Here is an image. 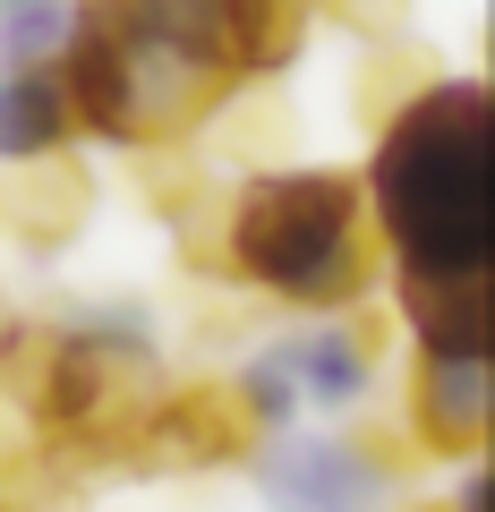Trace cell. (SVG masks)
<instances>
[{
    "label": "cell",
    "instance_id": "obj_1",
    "mask_svg": "<svg viewBox=\"0 0 495 512\" xmlns=\"http://www.w3.org/2000/svg\"><path fill=\"white\" fill-rule=\"evenodd\" d=\"M359 197H376L402 291H453L487 282L495 256V128H487V86H427L410 111L385 128L376 171Z\"/></svg>",
    "mask_w": 495,
    "mask_h": 512
},
{
    "label": "cell",
    "instance_id": "obj_2",
    "mask_svg": "<svg viewBox=\"0 0 495 512\" xmlns=\"http://www.w3.org/2000/svg\"><path fill=\"white\" fill-rule=\"evenodd\" d=\"M231 274L291 308H350L367 291V197L350 171H265L231 205Z\"/></svg>",
    "mask_w": 495,
    "mask_h": 512
},
{
    "label": "cell",
    "instance_id": "obj_3",
    "mask_svg": "<svg viewBox=\"0 0 495 512\" xmlns=\"http://www.w3.org/2000/svg\"><path fill=\"white\" fill-rule=\"evenodd\" d=\"M77 26L180 52L197 69H214L222 86H239V77H257V69H282L299 52L291 0H86Z\"/></svg>",
    "mask_w": 495,
    "mask_h": 512
},
{
    "label": "cell",
    "instance_id": "obj_4",
    "mask_svg": "<svg viewBox=\"0 0 495 512\" xmlns=\"http://www.w3.org/2000/svg\"><path fill=\"white\" fill-rule=\"evenodd\" d=\"M367 376H376V342L359 325H325V333H299V342L265 350L231 393L248 402L257 427H291L299 410H350L367 393Z\"/></svg>",
    "mask_w": 495,
    "mask_h": 512
},
{
    "label": "cell",
    "instance_id": "obj_5",
    "mask_svg": "<svg viewBox=\"0 0 495 512\" xmlns=\"http://www.w3.org/2000/svg\"><path fill=\"white\" fill-rule=\"evenodd\" d=\"M257 487L274 512H376L385 504V470L359 444H333V436H274L257 453Z\"/></svg>",
    "mask_w": 495,
    "mask_h": 512
},
{
    "label": "cell",
    "instance_id": "obj_6",
    "mask_svg": "<svg viewBox=\"0 0 495 512\" xmlns=\"http://www.w3.org/2000/svg\"><path fill=\"white\" fill-rule=\"evenodd\" d=\"M257 444V419L231 384H197V393H171V402L146 410L137 427V453L146 461H171V470H205V461H231Z\"/></svg>",
    "mask_w": 495,
    "mask_h": 512
},
{
    "label": "cell",
    "instance_id": "obj_7",
    "mask_svg": "<svg viewBox=\"0 0 495 512\" xmlns=\"http://www.w3.org/2000/svg\"><path fill=\"white\" fill-rule=\"evenodd\" d=\"M419 436L436 453H478L487 444V419H495V384H487V359H419Z\"/></svg>",
    "mask_w": 495,
    "mask_h": 512
},
{
    "label": "cell",
    "instance_id": "obj_8",
    "mask_svg": "<svg viewBox=\"0 0 495 512\" xmlns=\"http://www.w3.org/2000/svg\"><path fill=\"white\" fill-rule=\"evenodd\" d=\"M69 94H60V69H9L0 77V163H43V154L69 146Z\"/></svg>",
    "mask_w": 495,
    "mask_h": 512
},
{
    "label": "cell",
    "instance_id": "obj_9",
    "mask_svg": "<svg viewBox=\"0 0 495 512\" xmlns=\"http://www.w3.org/2000/svg\"><path fill=\"white\" fill-rule=\"evenodd\" d=\"M0 214L18 222V239H35V248H60V239L86 222V171L60 163V154H43V163H18V171H9V188H0Z\"/></svg>",
    "mask_w": 495,
    "mask_h": 512
},
{
    "label": "cell",
    "instance_id": "obj_10",
    "mask_svg": "<svg viewBox=\"0 0 495 512\" xmlns=\"http://www.w3.org/2000/svg\"><path fill=\"white\" fill-rule=\"evenodd\" d=\"M69 43V18L60 9H0V60L9 69H43V52Z\"/></svg>",
    "mask_w": 495,
    "mask_h": 512
},
{
    "label": "cell",
    "instance_id": "obj_11",
    "mask_svg": "<svg viewBox=\"0 0 495 512\" xmlns=\"http://www.w3.org/2000/svg\"><path fill=\"white\" fill-rule=\"evenodd\" d=\"M299 9H333V18H350L359 35H393V26L410 18V0H299Z\"/></svg>",
    "mask_w": 495,
    "mask_h": 512
},
{
    "label": "cell",
    "instance_id": "obj_12",
    "mask_svg": "<svg viewBox=\"0 0 495 512\" xmlns=\"http://www.w3.org/2000/svg\"><path fill=\"white\" fill-rule=\"evenodd\" d=\"M0 9H60V0H0Z\"/></svg>",
    "mask_w": 495,
    "mask_h": 512
}]
</instances>
